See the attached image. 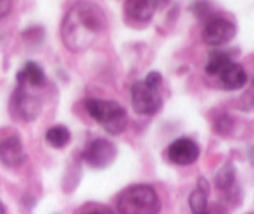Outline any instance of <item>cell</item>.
Wrapping results in <instances>:
<instances>
[{"mask_svg": "<svg viewBox=\"0 0 254 214\" xmlns=\"http://www.w3.org/2000/svg\"><path fill=\"white\" fill-rule=\"evenodd\" d=\"M22 143L16 134L0 138V162L9 168L20 167L26 161Z\"/></svg>", "mask_w": 254, "mask_h": 214, "instance_id": "cell-8", "label": "cell"}, {"mask_svg": "<svg viewBox=\"0 0 254 214\" xmlns=\"http://www.w3.org/2000/svg\"><path fill=\"white\" fill-rule=\"evenodd\" d=\"M156 1V5H165L168 4L169 0H155Z\"/></svg>", "mask_w": 254, "mask_h": 214, "instance_id": "cell-23", "label": "cell"}, {"mask_svg": "<svg viewBox=\"0 0 254 214\" xmlns=\"http://www.w3.org/2000/svg\"><path fill=\"white\" fill-rule=\"evenodd\" d=\"M168 156L171 162L176 163V165H191L197 161L198 156H200V148L191 139L180 138L169 146Z\"/></svg>", "mask_w": 254, "mask_h": 214, "instance_id": "cell-9", "label": "cell"}, {"mask_svg": "<svg viewBox=\"0 0 254 214\" xmlns=\"http://www.w3.org/2000/svg\"><path fill=\"white\" fill-rule=\"evenodd\" d=\"M45 79L46 77H45L44 69L41 68V66L32 61L26 62L21 71L16 74L17 86L20 87H25L26 83L34 87H41L44 86Z\"/></svg>", "mask_w": 254, "mask_h": 214, "instance_id": "cell-12", "label": "cell"}, {"mask_svg": "<svg viewBox=\"0 0 254 214\" xmlns=\"http://www.w3.org/2000/svg\"><path fill=\"white\" fill-rule=\"evenodd\" d=\"M218 76H220L222 87L227 91H238L243 88L248 81L246 69L236 62H231Z\"/></svg>", "mask_w": 254, "mask_h": 214, "instance_id": "cell-10", "label": "cell"}, {"mask_svg": "<svg viewBox=\"0 0 254 214\" xmlns=\"http://www.w3.org/2000/svg\"><path fill=\"white\" fill-rule=\"evenodd\" d=\"M0 214H5V208H4V206H2L1 202H0Z\"/></svg>", "mask_w": 254, "mask_h": 214, "instance_id": "cell-24", "label": "cell"}, {"mask_svg": "<svg viewBox=\"0 0 254 214\" xmlns=\"http://www.w3.org/2000/svg\"><path fill=\"white\" fill-rule=\"evenodd\" d=\"M11 0H0V19L6 16L11 10Z\"/></svg>", "mask_w": 254, "mask_h": 214, "instance_id": "cell-19", "label": "cell"}, {"mask_svg": "<svg viewBox=\"0 0 254 214\" xmlns=\"http://www.w3.org/2000/svg\"><path fill=\"white\" fill-rule=\"evenodd\" d=\"M161 202L151 186L133 185L123 191L117 201L119 214H158Z\"/></svg>", "mask_w": 254, "mask_h": 214, "instance_id": "cell-2", "label": "cell"}, {"mask_svg": "<svg viewBox=\"0 0 254 214\" xmlns=\"http://www.w3.org/2000/svg\"><path fill=\"white\" fill-rule=\"evenodd\" d=\"M46 141L55 149H64L71 141V133L64 125H55L46 133Z\"/></svg>", "mask_w": 254, "mask_h": 214, "instance_id": "cell-14", "label": "cell"}, {"mask_svg": "<svg viewBox=\"0 0 254 214\" xmlns=\"http://www.w3.org/2000/svg\"><path fill=\"white\" fill-rule=\"evenodd\" d=\"M156 7L155 0H127L124 4L126 14L139 22L150 21Z\"/></svg>", "mask_w": 254, "mask_h": 214, "instance_id": "cell-11", "label": "cell"}, {"mask_svg": "<svg viewBox=\"0 0 254 214\" xmlns=\"http://www.w3.org/2000/svg\"><path fill=\"white\" fill-rule=\"evenodd\" d=\"M86 109L89 115L111 135H119L128 125L127 110L117 102L88 99Z\"/></svg>", "mask_w": 254, "mask_h": 214, "instance_id": "cell-3", "label": "cell"}, {"mask_svg": "<svg viewBox=\"0 0 254 214\" xmlns=\"http://www.w3.org/2000/svg\"><path fill=\"white\" fill-rule=\"evenodd\" d=\"M144 82H146L149 86H153V87H156V88H159L161 84V82H163V77H161V74L159 73V72L151 71L146 74Z\"/></svg>", "mask_w": 254, "mask_h": 214, "instance_id": "cell-18", "label": "cell"}, {"mask_svg": "<svg viewBox=\"0 0 254 214\" xmlns=\"http://www.w3.org/2000/svg\"><path fill=\"white\" fill-rule=\"evenodd\" d=\"M231 62H232V59H231V56L227 52L216 50V51H212L210 54L205 69L210 76H218Z\"/></svg>", "mask_w": 254, "mask_h": 214, "instance_id": "cell-13", "label": "cell"}, {"mask_svg": "<svg viewBox=\"0 0 254 214\" xmlns=\"http://www.w3.org/2000/svg\"><path fill=\"white\" fill-rule=\"evenodd\" d=\"M131 107L139 115H154L163 107V98L159 88L146 82H136L131 87Z\"/></svg>", "mask_w": 254, "mask_h": 214, "instance_id": "cell-4", "label": "cell"}, {"mask_svg": "<svg viewBox=\"0 0 254 214\" xmlns=\"http://www.w3.org/2000/svg\"><path fill=\"white\" fill-rule=\"evenodd\" d=\"M82 158L92 168L102 170L116 161L117 146L107 139H96L87 146Z\"/></svg>", "mask_w": 254, "mask_h": 214, "instance_id": "cell-6", "label": "cell"}, {"mask_svg": "<svg viewBox=\"0 0 254 214\" xmlns=\"http://www.w3.org/2000/svg\"><path fill=\"white\" fill-rule=\"evenodd\" d=\"M231 128H232V119L228 115L221 116L216 123V130L221 134H227L228 130H231Z\"/></svg>", "mask_w": 254, "mask_h": 214, "instance_id": "cell-17", "label": "cell"}, {"mask_svg": "<svg viewBox=\"0 0 254 214\" xmlns=\"http://www.w3.org/2000/svg\"><path fill=\"white\" fill-rule=\"evenodd\" d=\"M197 188H200V190L205 191L206 193H208V195H210V183H208V181L206 180L205 177H200V178H198Z\"/></svg>", "mask_w": 254, "mask_h": 214, "instance_id": "cell-20", "label": "cell"}, {"mask_svg": "<svg viewBox=\"0 0 254 214\" xmlns=\"http://www.w3.org/2000/svg\"><path fill=\"white\" fill-rule=\"evenodd\" d=\"M236 181V168L232 162H226L222 167L218 170L215 176V182L217 188L227 191L233 187Z\"/></svg>", "mask_w": 254, "mask_h": 214, "instance_id": "cell-15", "label": "cell"}, {"mask_svg": "<svg viewBox=\"0 0 254 214\" xmlns=\"http://www.w3.org/2000/svg\"><path fill=\"white\" fill-rule=\"evenodd\" d=\"M107 27V16L99 5L78 1L69 7L61 22V39L71 52L88 50Z\"/></svg>", "mask_w": 254, "mask_h": 214, "instance_id": "cell-1", "label": "cell"}, {"mask_svg": "<svg viewBox=\"0 0 254 214\" xmlns=\"http://www.w3.org/2000/svg\"><path fill=\"white\" fill-rule=\"evenodd\" d=\"M88 214H114V213L109 210H98V211H93V212Z\"/></svg>", "mask_w": 254, "mask_h": 214, "instance_id": "cell-22", "label": "cell"}, {"mask_svg": "<svg viewBox=\"0 0 254 214\" xmlns=\"http://www.w3.org/2000/svg\"><path fill=\"white\" fill-rule=\"evenodd\" d=\"M203 214H225V210H223V207H221L218 205L208 206L207 211Z\"/></svg>", "mask_w": 254, "mask_h": 214, "instance_id": "cell-21", "label": "cell"}, {"mask_svg": "<svg viewBox=\"0 0 254 214\" xmlns=\"http://www.w3.org/2000/svg\"><path fill=\"white\" fill-rule=\"evenodd\" d=\"M208 193L205 191L196 188L191 192L190 197H189V206H190L191 212L193 214H203L208 208Z\"/></svg>", "mask_w": 254, "mask_h": 214, "instance_id": "cell-16", "label": "cell"}, {"mask_svg": "<svg viewBox=\"0 0 254 214\" xmlns=\"http://www.w3.org/2000/svg\"><path fill=\"white\" fill-rule=\"evenodd\" d=\"M42 110V103L37 97L32 96L25 87L17 86L10 99V111L22 121L37 119Z\"/></svg>", "mask_w": 254, "mask_h": 214, "instance_id": "cell-5", "label": "cell"}, {"mask_svg": "<svg viewBox=\"0 0 254 214\" xmlns=\"http://www.w3.org/2000/svg\"><path fill=\"white\" fill-rule=\"evenodd\" d=\"M235 24L226 19H212L205 25L202 30V40L210 46H222L228 44L236 36Z\"/></svg>", "mask_w": 254, "mask_h": 214, "instance_id": "cell-7", "label": "cell"}]
</instances>
